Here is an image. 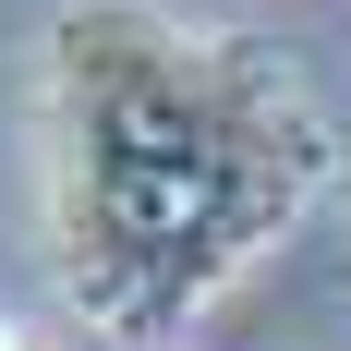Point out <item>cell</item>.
<instances>
[{
	"instance_id": "obj_3",
	"label": "cell",
	"mask_w": 351,
	"mask_h": 351,
	"mask_svg": "<svg viewBox=\"0 0 351 351\" xmlns=\"http://www.w3.org/2000/svg\"><path fill=\"white\" fill-rule=\"evenodd\" d=\"M170 351H182V339H170Z\"/></svg>"
},
{
	"instance_id": "obj_1",
	"label": "cell",
	"mask_w": 351,
	"mask_h": 351,
	"mask_svg": "<svg viewBox=\"0 0 351 351\" xmlns=\"http://www.w3.org/2000/svg\"><path fill=\"white\" fill-rule=\"evenodd\" d=\"M315 121L243 36L158 25L134 0L49 25V194L61 291L97 327H170L303 206Z\"/></svg>"
},
{
	"instance_id": "obj_4",
	"label": "cell",
	"mask_w": 351,
	"mask_h": 351,
	"mask_svg": "<svg viewBox=\"0 0 351 351\" xmlns=\"http://www.w3.org/2000/svg\"><path fill=\"white\" fill-rule=\"evenodd\" d=\"M339 182H351V170H339Z\"/></svg>"
},
{
	"instance_id": "obj_2",
	"label": "cell",
	"mask_w": 351,
	"mask_h": 351,
	"mask_svg": "<svg viewBox=\"0 0 351 351\" xmlns=\"http://www.w3.org/2000/svg\"><path fill=\"white\" fill-rule=\"evenodd\" d=\"M0 351H36V339H25V327H12V315H0Z\"/></svg>"
}]
</instances>
